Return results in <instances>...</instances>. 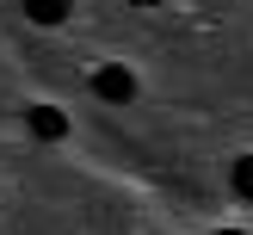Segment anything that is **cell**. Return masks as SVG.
Wrapping results in <instances>:
<instances>
[{"label":"cell","instance_id":"cell-1","mask_svg":"<svg viewBox=\"0 0 253 235\" xmlns=\"http://www.w3.org/2000/svg\"><path fill=\"white\" fill-rule=\"evenodd\" d=\"M93 93L105 99V105H124V99H136V74L130 68H99L93 74Z\"/></svg>","mask_w":253,"mask_h":235},{"label":"cell","instance_id":"cell-2","mask_svg":"<svg viewBox=\"0 0 253 235\" xmlns=\"http://www.w3.org/2000/svg\"><path fill=\"white\" fill-rule=\"evenodd\" d=\"M31 136L37 142H62V136H68V118H62L56 105H37L31 111Z\"/></svg>","mask_w":253,"mask_h":235},{"label":"cell","instance_id":"cell-3","mask_svg":"<svg viewBox=\"0 0 253 235\" xmlns=\"http://www.w3.org/2000/svg\"><path fill=\"white\" fill-rule=\"evenodd\" d=\"M25 12H31L37 25H62L68 19V0H25Z\"/></svg>","mask_w":253,"mask_h":235},{"label":"cell","instance_id":"cell-4","mask_svg":"<svg viewBox=\"0 0 253 235\" xmlns=\"http://www.w3.org/2000/svg\"><path fill=\"white\" fill-rule=\"evenodd\" d=\"M229 180H235V192H241V198H253V155L235 161V167H229Z\"/></svg>","mask_w":253,"mask_h":235},{"label":"cell","instance_id":"cell-5","mask_svg":"<svg viewBox=\"0 0 253 235\" xmlns=\"http://www.w3.org/2000/svg\"><path fill=\"white\" fill-rule=\"evenodd\" d=\"M130 6H161V0H130Z\"/></svg>","mask_w":253,"mask_h":235},{"label":"cell","instance_id":"cell-6","mask_svg":"<svg viewBox=\"0 0 253 235\" xmlns=\"http://www.w3.org/2000/svg\"><path fill=\"white\" fill-rule=\"evenodd\" d=\"M222 235H241V229H222Z\"/></svg>","mask_w":253,"mask_h":235}]
</instances>
